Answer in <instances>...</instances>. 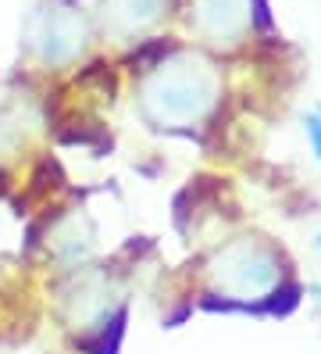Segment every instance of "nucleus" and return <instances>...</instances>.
Masks as SVG:
<instances>
[{
    "mask_svg": "<svg viewBox=\"0 0 321 354\" xmlns=\"http://www.w3.org/2000/svg\"><path fill=\"white\" fill-rule=\"evenodd\" d=\"M32 44L39 50L43 61L61 65V61H72L75 54H82L86 47V22L75 8H43L32 15Z\"/></svg>",
    "mask_w": 321,
    "mask_h": 354,
    "instance_id": "7ed1b4c3",
    "label": "nucleus"
},
{
    "mask_svg": "<svg viewBox=\"0 0 321 354\" xmlns=\"http://www.w3.org/2000/svg\"><path fill=\"white\" fill-rule=\"evenodd\" d=\"M253 0H193V26L211 44H232L250 26Z\"/></svg>",
    "mask_w": 321,
    "mask_h": 354,
    "instance_id": "20e7f679",
    "label": "nucleus"
},
{
    "mask_svg": "<svg viewBox=\"0 0 321 354\" xmlns=\"http://www.w3.org/2000/svg\"><path fill=\"white\" fill-rule=\"evenodd\" d=\"M218 100V75L197 54H175L143 79L139 104L157 129H189Z\"/></svg>",
    "mask_w": 321,
    "mask_h": 354,
    "instance_id": "f257e3e1",
    "label": "nucleus"
},
{
    "mask_svg": "<svg viewBox=\"0 0 321 354\" xmlns=\"http://www.w3.org/2000/svg\"><path fill=\"white\" fill-rule=\"evenodd\" d=\"M282 279V258L264 240H232L211 261V283L228 301H264Z\"/></svg>",
    "mask_w": 321,
    "mask_h": 354,
    "instance_id": "f03ea898",
    "label": "nucleus"
},
{
    "mask_svg": "<svg viewBox=\"0 0 321 354\" xmlns=\"http://www.w3.org/2000/svg\"><path fill=\"white\" fill-rule=\"evenodd\" d=\"M164 8L168 0H104V26L115 36H133L154 26Z\"/></svg>",
    "mask_w": 321,
    "mask_h": 354,
    "instance_id": "39448f33",
    "label": "nucleus"
},
{
    "mask_svg": "<svg viewBox=\"0 0 321 354\" xmlns=\"http://www.w3.org/2000/svg\"><path fill=\"white\" fill-rule=\"evenodd\" d=\"M314 301L321 304V283H314Z\"/></svg>",
    "mask_w": 321,
    "mask_h": 354,
    "instance_id": "0eeeda50",
    "label": "nucleus"
},
{
    "mask_svg": "<svg viewBox=\"0 0 321 354\" xmlns=\"http://www.w3.org/2000/svg\"><path fill=\"white\" fill-rule=\"evenodd\" d=\"M318 247H321V233H318Z\"/></svg>",
    "mask_w": 321,
    "mask_h": 354,
    "instance_id": "6e6552de",
    "label": "nucleus"
},
{
    "mask_svg": "<svg viewBox=\"0 0 321 354\" xmlns=\"http://www.w3.org/2000/svg\"><path fill=\"white\" fill-rule=\"evenodd\" d=\"M304 129H307V140H311V151H314V158L321 165V108L304 115Z\"/></svg>",
    "mask_w": 321,
    "mask_h": 354,
    "instance_id": "423d86ee",
    "label": "nucleus"
}]
</instances>
